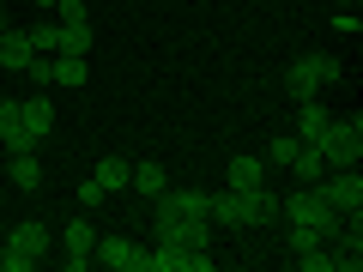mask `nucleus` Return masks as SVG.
Returning a JSON list of instances; mask_svg holds the SVG:
<instances>
[{"label": "nucleus", "instance_id": "1", "mask_svg": "<svg viewBox=\"0 0 363 272\" xmlns=\"http://www.w3.org/2000/svg\"><path fill=\"white\" fill-rule=\"evenodd\" d=\"M315 152H321L327 169H357V157H363V115L357 109H351V115H333L327 133L315 140Z\"/></svg>", "mask_w": 363, "mask_h": 272}, {"label": "nucleus", "instance_id": "2", "mask_svg": "<svg viewBox=\"0 0 363 272\" xmlns=\"http://www.w3.org/2000/svg\"><path fill=\"white\" fill-rule=\"evenodd\" d=\"M339 73H345V67H339L327 49H309V55H297V61H291L285 91H291V97H321L327 85H339Z\"/></svg>", "mask_w": 363, "mask_h": 272}, {"label": "nucleus", "instance_id": "3", "mask_svg": "<svg viewBox=\"0 0 363 272\" xmlns=\"http://www.w3.org/2000/svg\"><path fill=\"white\" fill-rule=\"evenodd\" d=\"M315 188H321L327 206H339V212H363V176H357V169H327Z\"/></svg>", "mask_w": 363, "mask_h": 272}, {"label": "nucleus", "instance_id": "4", "mask_svg": "<svg viewBox=\"0 0 363 272\" xmlns=\"http://www.w3.org/2000/svg\"><path fill=\"white\" fill-rule=\"evenodd\" d=\"M91 260H97V266H109V272H140L145 248L128 242V236H97V242H91Z\"/></svg>", "mask_w": 363, "mask_h": 272}, {"label": "nucleus", "instance_id": "5", "mask_svg": "<svg viewBox=\"0 0 363 272\" xmlns=\"http://www.w3.org/2000/svg\"><path fill=\"white\" fill-rule=\"evenodd\" d=\"M6 242H13V248H25V254H37V260H43V254L55 248V224H49V218H18Z\"/></svg>", "mask_w": 363, "mask_h": 272}, {"label": "nucleus", "instance_id": "6", "mask_svg": "<svg viewBox=\"0 0 363 272\" xmlns=\"http://www.w3.org/2000/svg\"><path fill=\"white\" fill-rule=\"evenodd\" d=\"M18 121H25L37 140H49V133H55V103H49V91H30V97H18Z\"/></svg>", "mask_w": 363, "mask_h": 272}, {"label": "nucleus", "instance_id": "7", "mask_svg": "<svg viewBox=\"0 0 363 272\" xmlns=\"http://www.w3.org/2000/svg\"><path fill=\"white\" fill-rule=\"evenodd\" d=\"M224 188H236V194H248V188H267V157H230V169H224Z\"/></svg>", "mask_w": 363, "mask_h": 272}, {"label": "nucleus", "instance_id": "8", "mask_svg": "<svg viewBox=\"0 0 363 272\" xmlns=\"http://www.w3.org/2000/svg\"><path fill=\"white\" fill-rule=\"evenodd\" d=\"M206 218L224 224V230H242V194L236 188H218V194H206Z\"/></svg>", "mask_w": 363, "mask_h": 272}, {"label": "nucleus", "instance_id": "9", "mask_svg": "<svg viewBox=\"0 0 363 272\" xmlns=\"http://www.w3.org/2000/svg\"><path fill=\"white\" fill-rule=\"evenodd\" d=\"M327 121H333V115L321 109V97H297V140H303V145H315V140H321V133H327Z\"/></svg>", "mask_w": 363, "mask_h": 272}, {"label": "nucleus", "instance_id": "10", "mask_svg": "<svg viewBox=\"0 0 363 272\" xmlns=\"http://www.w3.org/2000/svg\"><path fill=\"white\" fill-rule=\"evenodd\" d=\"M128 176H133V157H97V188L104 194H128Z\"/></svg>", "mask_w": 363, "mask_h": 272}, {"label": "nucleus", "instance_id": "11", "mask_svg": "<svg viewBox=\"0 0 363 272\" xmlns=\"http://www.w3.org/2000/svg\"><path fill=\"white\" fill-rule=\"evenodd\" d=\"M30 55H37V49H30L25 30H0V67H6V73H25Z\"/></svg>", "mask_w": 363, "mask_h": 272}, {"label": "nucleus", "instance_id": "12", "mask_svg": "<svg viewBox=\"0 0 363 272\" xmlns=\"http://www.w3.org/2000/svg\"><path fill=\"white\" fill-rule=\"evenodd\" d=\"M128 188L140 200H152V194H164L169 181H164V164H157V157H140V164H133V176H128Z\"/></svg>", "mask_w": 363, "mask_h": 272}, {"label": "nucleus", "instance_id": "13", "mask_svg": "<svg viewBox=\"0 0 363 272\" xmlns=\"http://www.w3.org/2000/svg\"><path fill=\"white\" fill-rule=\"evenodd\" d=\"M242 224H279V194L248 188V194H242Z\"/></svg>", "mask_w": 363, "mask_h": 272}, {"label": "nucleus", "instance_id": "14", "mask_svg": "<svg viewBox=\"0 0 363 272\" xmlns=\"http://www.w3.org/2000/svg\"><path fill=\"white\" fill-rule=\"evenodd\" d=\"M13 188H18V194H43V164H37V152H18V157H13Z\"/></svg>", "mask_w": 363, "mask_h": 272}, {"label": "nucleus", "instance_id": "15", "mask_svg": "<svg viewBox=\"0 0 363 272\" xmlns=\"http://www.w3.org/2000/svg\"><path fill=\"white\" fill-rule=\"evenodd\" d=\"M285 169H297V181H303V188H315V181L327 176V164H321V152H315V145H297V157H291Z\"/></svg>", "mask_w": 363, "mask_h": 272}, {"label": "nucleus", "instance_id": "16", "mask_svg": "<svg viewBox=\"0 0 363 272\" xmlns=\"http://www.w3.org/2000/svg\"><path fill=\"white\" fill-rule=\"evenodd\" d=\"M85 79H91V61H85V55H61V61H55V85L79 91Z\"/></svg>", "mask_w": 363, "mask_h": 272}, {"label": "nucleus", "instance_id": "17", "mask_svg": "<svg viewBox=\"0 0 363 272\" xmlns=\"http://www.w3.org/2000/svg\"><path fill=\"white\" fill-rule=\"evenodd\" d=\"M91 242H97V230H91L85 218H67L61 224V248H67V254H91Z\"/></svg>", "mask_w": 363, "mask_h": 272}, {"label": "nucleus", "instance_id": "18", "mask_svg": "<svg viewBox=\"0 0 363 272\" xmlns=\"http://www.w3.org/2000/svg\"><path fill=\"white\" fill-rule=\"evenodd\" d=\"M91 25H61V42H55V55H91Z\"/></svg>", "mask_w": 363, "mask_h": 272}, {"label": "nucleus", "instance_id": "19", "mask_svg": "<svg viewBox=\"0 0 363 272\" xmlns=\"http://www.w3.org/2000/svg\"><path fill=\"white\" fill-rule=\"evenodd\" d=\"M25 37H30V49H37V55H55V42H61V25H55V18H37Z\"/></svg>", "mask_w": 363, "mask_h": 272}, {"label": "nucleus", "instance_id": "20", "mask_svg": "<svg viewBox=\"0 0 363 272\" xmlns=\"http://www.w3.org/2000/svg\"><path fill=\"white\" fill-rule=\"evenodd\" d=\"M25 79H30V85H37V91H55V61H49V55H30Z\"/></svg>", "mask_w": 363, "mask_h": 272}, {"label": "nucleus", "instance_id": "21", "mask_svg": "<svg viewBox=\"0 0 363 272\" xmlns=\"http://www.w3.org/2000/svg\"><path fill=\"white\" fill-rule=\"evenodd\" d=\"M55 25H91V0H55Z\"/></svg>", "mask_w": 363, "mask_h": 272}, {"label": "nucleus", "instance_id": "22", "mask_svg": "<svg viewBox=\"0 0 363 272\" xmlns=\"http://www.w3.org/2000/svg\"><path fill=\"white\" fill-rule=\"evenodd\" d=\"M0 145H6V157H18V152H37V145H43V140H37V133H30V128H25V121H18V128H13V133H6V140H0Z\"/></svg>", "mask_w": 363, "mask_h": 272}, {"label": "nucleus", "instance_id": "23", "mask_svg": "<svg viewBox=\"0 0 363 272\" xmlns=\"http://www.w3.org/2000/svg\"><path fill=\"white\" fill-rule=\"evenodd\" d=\"M297 145H303L297 133H279V140L267 145V164H291V157H297Z\"/></svg>", "mask_w": 363, "mask_h": 272}, {"label": "nucleus", "instance_id": "24", "mask_svg": "<svg viewBox=\"0 0 363 272\" xmlns=\"http://www.w3.org/2000/svg\"><path fill=\"white\" fill-rule=\"evenodd\" d=\"M30 266H43L37 254H25V248H13L6 242V254H0V272H30Z\"/></svg>", "mask_w": 363, "mask_h": 272}, {"label": "nucleus", "instance_id": "25", "mask_svg": "<svg viewBox=\"0 0 363 272\" xmlns=\"http://www.w3.org/2000/svg\"><path fill=\"white\" fill-rule=\"evenodd\" d=\"M309 248H327V242L309 230V224H291V254H309Z\"/></svg>", "mask_w": 363, "mask_h": 272}, {"label": "nucleus", "instance_id": "26", "mask_svg": "<svg viewBox=\"0 0 363 272\" xmlns=\"http://www.w3.org/2000/svg\"><path fill=\"white\" fill-rule=\"evenodd\" d=\"M297 260L303 272H333V254H327V248H309V254H291Z\"/></svg>", "mask_w": 363, "mask_h": 272}, {"label": "nucleus", "instance_id": "27", "mask_svg": "<svg viewBox=\"0 0 363 272\" xmlns=\"http://www.w3.org/2000/svg\"><path fill=\"white\" fill-rule=\"evenodd\" d=\"M333 30H339V37H357V30H363L357 6H345V13H333Z\"/></svg>", "mask_w": 363, "mask_h": 272}, {"label": "nucleus", "instance_id": "28", "mask_svg": "<svg viewBox=\"0 0 363 272\" xmlns=\"http://www.w3.org/2000/svg\"><path fill=\"white\" fill-rule=\"evenodd\" d=\"M104 188H97V181H79V206H85V212H97V206H104Z\"/></svg>", "mask_w": 363, "mask_h": 272}, {"label": "nucleus", "instance_id": "29", "mask_svg": "<svg viewBox=\"0 0 363 272\" xmlns=\"http://www.w3.org/2000/svg\"><path fill=\"white\" fill-rule=\"evenodd\" d=\"M18 128V97H0V140Z\"/></svg>", "mask_w": 363, "mask_h": 272}, {"label": "nucleus", "instance_id": "30", "mask_svg": "<svg viewBox=\"0 0 363 272\" xmlns=\"http://www.w3.org/2000/svg\"><path fill=\"white\" fill-rule=\"evenodd\" d=\"M30 6H55V0H30Z\"/></svg>", "mask_w": 363, "mask_h": 272}, {"label": "nucleus", "instance_id": "31", "mask_svg": "<svg viewBox=\"0 0 363 272\" xmlns=\"http://www.w3.org/2000/svg\"><path fill=\"white\" fill-rule=\"evenodd\" d=\"M339 6H357V0H339Z\"/></svg>", "mask_w": 363, "mask_h": 272}, {"label": "nucleus", "instance_id": "32", "mask_svg": "<svg viewBox=\"0 0 363 272\" xmlns=\"http://www.w3.org/2000/svg\"><path fill=\"white\" fill-rule=\"evenodd\" d=\"M0 30H6V18H0Z\"/></svg>", "mask_w": 363, "mask_h": 272}]
</instances>
